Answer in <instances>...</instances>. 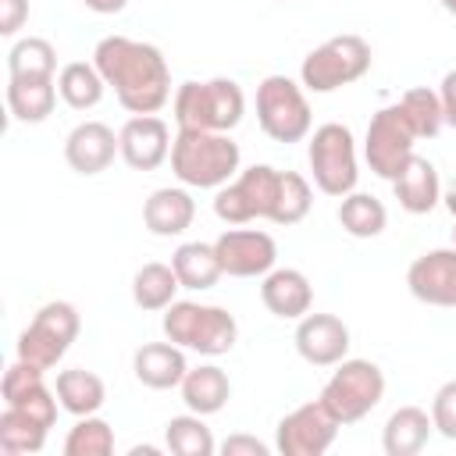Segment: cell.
<instances>
[{
	"label": "cell",
	"instance_id": "cell-1",
	"mask_svg": "<svg viewBox=\"0 0 456 456\" xmlns=\"http://www.w3.org/2000/svg\"><path fill=\"white\" fill-rule=\"evenodd\" d=\"M93 64L128 114H157L171 100V68L153 43L103 36L93 50Z\"/></svg>",
	"mask_w": 456,
	"mask_h": 456
},
{
	"label": "cell",
	"instance_id": "cell-2",
	"mask_svg": "<svg viewBox=\"0 0 456 456\" xmlns=\"http://www.w3.org/2000/svg\"><path fill=\"white\" fill-rule=\"evenodd\" d=\"M239 142L228 132L178 128L171 142V171L189 189H221L239 175Z\"/></svg>",
	"mask_w": 456,
	"mask_h": 456
},
{
	"label": "cell",
	"instance_id": "cell-3",
	"mask_svg": "<svg viewBox=\"0 0 456 456\" xmlns=\"http://www.w3.org/2000/svg\"><path fill=\"white\" fill-rule=\"evenodd\" d=\"M175 125L200 128V132H232L246 114V96L235 78H207V82H182L175 100Z\"/></svg>",
	"mask_w": 456,
	"mask_h": 456
},
{
	"label": "cell",
	"instance_id": "cell-4",
	"mask_svg": "<svg viewBox=\"0 0 456 456\" xmlns=\"http://www.w3.org/2000/svg\"><path fill=\"white\" fill-rule=\"evenodd\" d=\"M160 324H164V338L200 356H224L235 349L239 338V324L224 306L192 303V299H175L164 310Z\"/></svg>",
	"mask_w": 456,
	"mask_h": 456
},
{
	"label": "cell",
	"instance_id": "cell-5",
	"mask_svg": "<svg viewBox=\"0 0 456 456\" xmlns=\"http://www.w3.org/2000/svg\"><path fill=\"white\" fill-rule=\"evenodd\" d=\"M370 43L356 32H342L310 50L299 64V82L310 93H335L370 71Z\"/></svg>",
	"mask_w": 456,
	"mask_h": 456
},
{
	"label": "cell",
	"instance_id": "cell-6",
	"mask_svg": "<svg viewBox=\"0 0 456 456\" xmlns=\"http://www.w3.org/2000/svg\"><path fill=\"white\" fill-rule=\"evenodd\" d=\"M317 399L335 413L338 424H356L385 399V374L374 360L346 356L342 363H335V374L324 381Z\"/></svg>",
	"mask_w": 456,
	"mask_h": 456
},
{
	"label": "cell",
	"instance_id": "cell-7",
	"mask_svg": "<svg viewBox=\"0 0 456 456\" xmlns=\"http://www.w3.org/2000/svg\"><path fill=\"white\" fill-rule=\"evenodd\" d=\"M256 121L260 132L274 142H299L310 135L314 114L303 93V82H292L289 75H267L256 86Z\"/></svg>",
	"mask_w": 456,
	"mask_h": 456
},
{
	"label": "cell",
	"instance_id": "cell-8",
	"mask_svg": "<svg viewBox=\"0 0 456 456\" xmlns=\"http://www.w3.org/2000/svg\"><path fill=\"white\" fill-rule=\"evenodd\" d=\"M306 160H310V175L314 185L324 196H349L356 189L360 178V164H356V142L353 132L338 121H324L321 128H314L310 146H306Z\"/></svg>",
	"mask_w": 456,
	"mask_h": 456
},
{
	"label": "cell",
	"instance_id": "cell-9",
	"mask_svg": "<svg viewBox=\"0 0 456 456\" xmlns=\"http://www.w3.org/2000/svg\"><path fill=\"white\" fill-rule=\"evenodd\" d=\"M78 328H82V317L71 303L64 299H53V303H43L32 317V324L18 335V360L39 367V370H50L64 360V353L71 349V342L78 338Z\"/></svg>",
	"mask_w": 456,
	"mask_h": 456
},
{
	"label": "cell",
	"instance_id": "cell-10",
	"mask_svg": "<svg viewBox=\"0 0 456 456\" xmlns=\"http://www.w3.org/2000/svg\"><path fill=\"white\" fill-rule=\"evenodd\" d=\"M278 185H281V171L271 164H253L246 171H239L228 185L217 189L214 196V214L224 224H249L256 217H274V203H278Z\"/></svg>",
	"mask_w": 456,
	"mask_h": 456
},
{
	"label": "cell",
	"instance_id": "cell-11",
	"mask_svg": "<svg viewBox=\"0 0 456 456\" xmlns=\"http://www.w3.org/2000/svg\"><path fill=\"white\" fill-rule=\"evenodd\" d=\"M417 139H420V135L413 132L406 110H403L399 103H392V107H381V110L370 118L367 139H363V157H367V164H370V171H374L378 178L395 182L399 171L406 167V160L413 157V142H417Z\"/></svg>",
	"mask_w": 456,
	"mask_h": 456
},
{
	"label": "cell",
	"instance_id": "cell-12",
	"mask_svg": "<svg viewBox=\"0 0 456 456\" xmlns=\"http://www.w3.org/2000/svg\"><path fill=\"white\" fill-rule=\"evenodd\" d=\"M338 420L335 413L314 399V403H303L296 406L292 413H285L274 428V449L281 456H321L331 449L335 435H338Z\"/></svg>",
	"mask_w": 456,
	"mask_h": 456
},
{
	"label": "cell",
	"instance_id": "cell-13",
	"mask_svg": "<svg viewBox=\"0 0 456 456\" xmlns=\"http://www.w3.org/2000/svg\"><path fill=\"white\" fill-rule=\"evenodd\" d=\"M214 249L228 278H264L278 264V246L260 228L232 224L214 239Z\"/></svg>",
	"mask_w": 456,
	"mask_h": 456
},
{
	"label": "cell",
	"instance_id": "cell-14",
	"mask_svg": "<svg viewBox=\"0 0 456 456\" xmlns=\"http://www.w3.org/2000/svg\"><path fill=\"white\" fill-rule=\"evenodd\" d=\"M118 142H121V160L132 167V171H157L167 157H171V128L164 118L157 114H132L121 132H118Z\"/></svg>",
	"mask_w": 456,
	"mask_h": 456
},
{
	"label": "cell",
	"instance_id": "cell-15",
	"mask_svg": "<svg viewBox=\"0 0 456 456\" xmlns=\"http://www.w3.org/2000/svg\"><path fill=\"white\" fill-rule=\"evenodd\" d=\"M296 353L314 367H335L349 353V328L335 314H303L296 321Z\"/></svg>",
	"mask_w": 456,
	"mask_h": 456
},
{
	"label": "cell",
	"instance_id": "cell-16",
	"mask_svg": "<svg viewBox=\"0 0 456 456\" xmlns=\"http://www.w3.org/2000/svg\"><path fill=\"white\" fill-rule=\"evenodd\" d=\"M46 370L25 363V360H14L7 370H4V381H0V395H4V406H14L21 413H32L36 420H43L46 428H53L57 420V392L46 388L43 381Z\"/></svg>",
	"mask_w": 456,
	"mask_h": 456
},
{
	"label": "cell",
	"instance_id": "cell-17",
	"mask_svg": "<svg viewBox=\"0 0 456 456\" xmlns=\"http://www.w3.org/2000/svg\"><path fill=\"white\" fill-rule=\"evenodd\" d=\"M406 289L428 306H456V246L420 253L406 267Z\"/></svg>",
	"mask_w": 456,
	"mask_h": 456
},
{
	"label": "cell",
	"instance_id": "cell-18",
	"mask_svg": "<svg viewBox=\"0 0 456 456\" xmlns=\"http://www.w3.org/2000/svg\"><path fill=\"white\" fill-rule=\"evenodd\" d=\"M114 157H121V142L103 121H82L64 139V160L75 175H100L114 164Z\"/></svg>",
	"mask_w": 456,
	"mask_h": 456
},
{
	"label": "cell",
	"instance_id": "cell-19",
	"mask_svg": "<svg viewBox=\"0 0 456 456\" xmlns=\"http://www.w3.org/2000/svg\"><path fill=\"white\" fill-rule=\"evenodd\" d=\"M260 303L281 321H299L314 306V285L296 267H274L260 281Z\"/></svg>",
	"mask_w": 456,
	"mask_h": 456
},
{
	"label": "cell",
	"instance_id": "cell-20",
	"mask_svg": "<svg viewBox=\"0 0 456 456\" xmlns=\"http://www.w3.org/2000/svg\"><path fill=\"white\" fill-rule=\"evenodd\" d=\"M132 370H135V381L153 388V392H167V388H178L182 378L189 374V363H185V349L175 346L171 338L167 342H146L135 349L132 356Z\"/></svg>",
	"mask_w": 456,
	"mask_h": 456
},
{
	"label": "cell",
	"instance_id": "cell-21",
	"mask_svg": "<svg viewBox=\"0 0 456 456\" xmlns=\"http://www.w3.org/2000/svg\"><path fill=\"white\" fill-rule=\"evenodd\" d=\"M392 192L406 214H431L442 203V182H438L435 164L413 153L406 167L399 171V178L392 182Z\"/></svg>",
	"mask_w": 456,
	"mask_h": 456
},
{
	"label": "cell",
	"instance_id": "cell-22",
	"mask_svg": "<svg viewBox=\"0 0 456 456\" xmlns=\"http://www.w3.org/2000/svg\"><path fill=\"white\" fill-rule=\"evenodd\" d=\"M192 217H196V200L185 189H175V185L153 189L150 200L142 203V224L160 239L182 235L192 224Z\"/></svg>",
	"mask_w": 456,
	"mask_h": 456
},
{
	"label": "cell",
	"instance_id": "cell-23",
	"mask_svg": "<svg viewBox=\"0 0 456 456\" xmlns=\"http://www.w3.org/2000/svg\"><path fill=\"white\" fill-rule=\"evenodd\" d=\"M182 403L200 413V417H210V413H221L224 403L232 399V381L228 374L217 367V363H200V367H189V374L182 378Z\"/></svg>",
	"mask_w": 456,
	"mask_h": 456
},
{
	"label": "cell",
	"instance_id": "cell-24",
	"mask_svg": "<svg viewBox=\"0 0 456 456\" xmlns=\"http://www.w3.org/2000/svg\"><path fill=\"white\" fill-rule=\"evenodd\" d=\"M431 431H435V424H431L428 410L399 406L381 428V449H385V456H417L428 445Z\"/></svg>",
	"mask_w": 456,
	"mask_h": 456
},
{
	"label": "cell",
	"instance_id": "cell-25",
	"mask_svg": "<svg viewBox=\"0 0 456 456\" xmlns=\"http://www.w3.org/2000/svg\"><path fill=\"white\" fill-rule=\"evenodd\" d=\"M57 78H7V110L14 121H46L57 107Z\"/></svg>",
	"mask_w": 456,
	"mask_h": 456
},
{
	"label": "cell",
	"instance_id": "cell-26",
	"mask_svg": "<svg viewBox=\"0 0 456 456\" xmlns=\"http://www.w3.org/2000/svg\"><path fill=\"white\" fill-rule=\"evenodd\" d=\"M53 392H57L61 410H68L71 417H89V413H96V410L103 406V399H107L103 378L93 374V370H86V367H68V370H61Z\"/></svg>",
	"mask_w": 456,
	"mask_h": 456
},
{
	"label": "cell",
	"instance_id": "cell-27",
	"mask_svg": "<svg viewBox=\"0 0 456 456\" xmlns=\"http://www.w3.org/2000/svg\"><path fill=\"white\" fill-rule=\"evenodd\" d=\"M171 267H175L182 289H192V292L214 289L217 278L224 274L214 242H182V246L171 253Z\"/></svg>",
	"mask_w": 456,
	"mask_h": 456
},
{
	"label": "cell",
	"instance_id": "cell-28",
	"mask_svg": "<svg viewBox=\"0 0 456 456\" xmlns=\"http://www.w3.org/2000/svg\"><path fill=\"white\" fill-rule=\"evenodd\" d=\"M103 89L107 82L93 61H68L57 71V93L71 110H93L103 100Z\"/></svg>",
	"mask_w": 456,
	"mask_h": 456
},
{
	"label": "cell",
	"instance_id": "cell-29",
	"mask_svg": "<svg viewBox=\"0 0 456 456\" xmlns=\"http://www.w3.org/2000/svg\"><path fill=\"white\" fill-rule=\"evenodd\" d=\"M178 289H182V281H178L175 267L171 264H160V260L142 264L135 271V278H132V299H135L139 310H150V314L153 310H167L175 303Z\"/></svg>",
	"mask_w": 456,
	"mask_h": 456
},
{
	"label": "cell",
	"instance_id": "cell-30",
	"mask_svg": "<svg viewBox=\"0 0 456 456\" xmlns=\"http://www.w3.org/2000/svg\"><path fill=\"white\" fill-rule=\"evenodd\" d=\"M338 224H342V232H349L353 239H378V235L385 232V224H388V210H385V203H381L378 196L353 189V192L342 196V203H338Z\"/></svg>",
	"mask_w": 456,
	"mask_h": 456
},
{
	"label": "cell",
	"instance_id": "cell-31",
	"mask_svg": "<svg viewBox=\"0 0 456 456\" xmlns=\"http://www.w3.org/2000/svg\"><path fill=\"white\" fill-rule=\"evenodd\" d=\"M50 428L43 420H36L32 413H21L14 406H4L0 413V449L7 456H32L46 445Z\"/></svg>",
	"mask_w": 456,
	"mask_h": 456
},
{
	"label": "cell",
	"instance_id": "cell-32",
	"mask_svg": "<svg viewBox=\"0 0 456 456\" xmlns=\"http://www.w3.org/2000/svg\"><path fill=\"white\" fill-rule=\"evenodd\" d=\"M57 50L43 36H25L7 50V78H53Z\"/></svg>",
	"mask_w": 456,
	"mask_h": 456
},
{
	"label": "cell",
	"instance_id": "cell-33",
	"mask_svg": "<svg viewBox=\"0 0 456 456\" xmlns=\"http://www.w3.org/2000/svg\"><path fill=\"white\" fill-rule=\"evenodd\" d=\"M164 445L175 456H214L217 452V442H214L210 428L192 410L182 413V417H171L164 424Z\"/></svg>",
	"mask_w": 456,
	"mask_h": 456
},
{
	"label": "cell",
	"instance_id": "cell-34",
	"mask_svg": "<svg viewBox=\"0 0 456 456\" xmlns=\"http://www.w3.org/2000/svg\"><path fill=\"white\" fill-rule=\"evenodd\" d=\"M110 452H114V428L96 413L78 417L64 438V456H110Z\"/></svg>",
	"mask_w": 456,
	"mask_h": 456
},
{
	"label": "cell",
	"instance_id": "cell-35",
	"mask_svg": "<svg viewBox=\"0 0 456 456\" xmlns=\"http://www.w3.org/2000/svg\"><path fill=\"white\" fill-rule=\"evenodd\" d=\"M399 107L406 110V118H410V125H413V132H417L420 139H435V135L442 132V125H445V118H442V100H438V93L428 89V86L406 89L403 100H399Z\"/></svg>",
	"mask_w": 456,
	"mask_h": 456
},
{
	"label": "cell",
	"instance_id": "cell-36",
	"mask_svg": "<svg viewBox=\"0 0 456 456\" xmlns=\"http://www.w3.org/2000/svg\"><path fill=\"white\" fill-rule=\"evenodd\" d=\"M314 203V189L303 175L296 171H281V185H278V203H274V224H299L310 214Z\"/></svg>",
	"mask_w": 456,
	"mask_h": 456
},
{
	"label": "cell",
	"instance_id": "cell-37",
	"mask_svg": "<svg viewBox=\"0 0 456 456\" xmlns=\"http://www.w3.org/2000/svg\"><path fill=\"white\" fill-rule=\"evenodd\" d=\"M431 424L442 438L456 442V378L445 381L431 399Z\"/></svg>",
	"mask_w": 456,
	"mask_h": 456
},
{
	"label": "cell",
	"instance_id": "cell-38",
	"mask_svg": "<svg viewBox=\"0 0 456 456\" xmlns=\"http://www.w3.org/2000/svg\"><path fill=\"white\" fill-rule=\"evenodd\" d=\"M271 445L253 438V435H228L221 442V456H267Z\"/></svg>",
	"mask_w": 456,
	"mask_h": 456
},
{
	"label": "cell",
	"instance_id": "cell-39",
	"mask_svg": "<svg viewBox=\"0 0 456 456\" xmlns=\"http://www.w3.org/2000/svg\"><path fill=\"white\" fill-rule=\"evenodd\" d=\"M28 21V0H0V36H14Z\"/></svg>",
	"mask_w": 456,
	"mask_h": 456
},
{
	"label": "cell",
	"instance_id": "cell-40",
	"mask_svg": "<svg viewBox=\"0 0 456 456\" xmlns=\"http://www.w3.org/2000/svg\"><path fill=\"white\" fill-rule=\"evenodd\" d=\"M438 100H442V118H445V125L456 128V68L445 71L442 89H438Z\"/></svg>",
	"mask_w": 456,
	"mask_h": 456
},
{
	"label": "cell",
	"instance_id": "cell-41",
	"mask_svg": "<svg viewBox=\"0 0 456 456\" xmlns=\"http://www.w3.org/2000/svg\"><path fill=\"white\" fill-rule=\"evenodd\" d=\"M93 14H118V11H125L128 7V0H82Z\"/></svg>",
	"mask_w": 456,
	"mask_h": 456
},
{
	"label": "cell",
	"instance_id": "cell-42",
	"mask_svg": "<svg viewBox=\"0 0 456 456\" xmlns=\"http://www.w3.org/2000/svg\"><path fill=\"white\" fill-rule=\"evenodd\" d=\"M442 203H445V210H449V214L456 217V182H452V185H449V189L442 192Z\"/></svg>",
	"mask_w": 456,
	"mask_h": 456
},
{
	"label": "cell",
	"instance_id": "cell-43",
	"mask_svg": "<svg viewBox=\"0 0 456 456\" xmlns=\"http://www.w3.org/2000/svg\"><path fill=\"white\" fill-rule=\"evenodd\" d=\"M438 4H442V7H445L452 18H456V0H438Z\"/></svg>",
	"mask_w": 456,
	"mask_h": 456
},
{
	"label": "cell",
	"instance_id": "cell-44",
	"mask_svg": "<svg viewBox=\"0 0 456 456\" xmlns=\"http://www.w3.org/2000/svg\"><path fill=\"white\" fill-rule=\"evenodd\" d=\"M452 246H456V228H452Z\"/></svg>",
	"mask_w": 456,
	"mask_h": 456
}]
</instances>
